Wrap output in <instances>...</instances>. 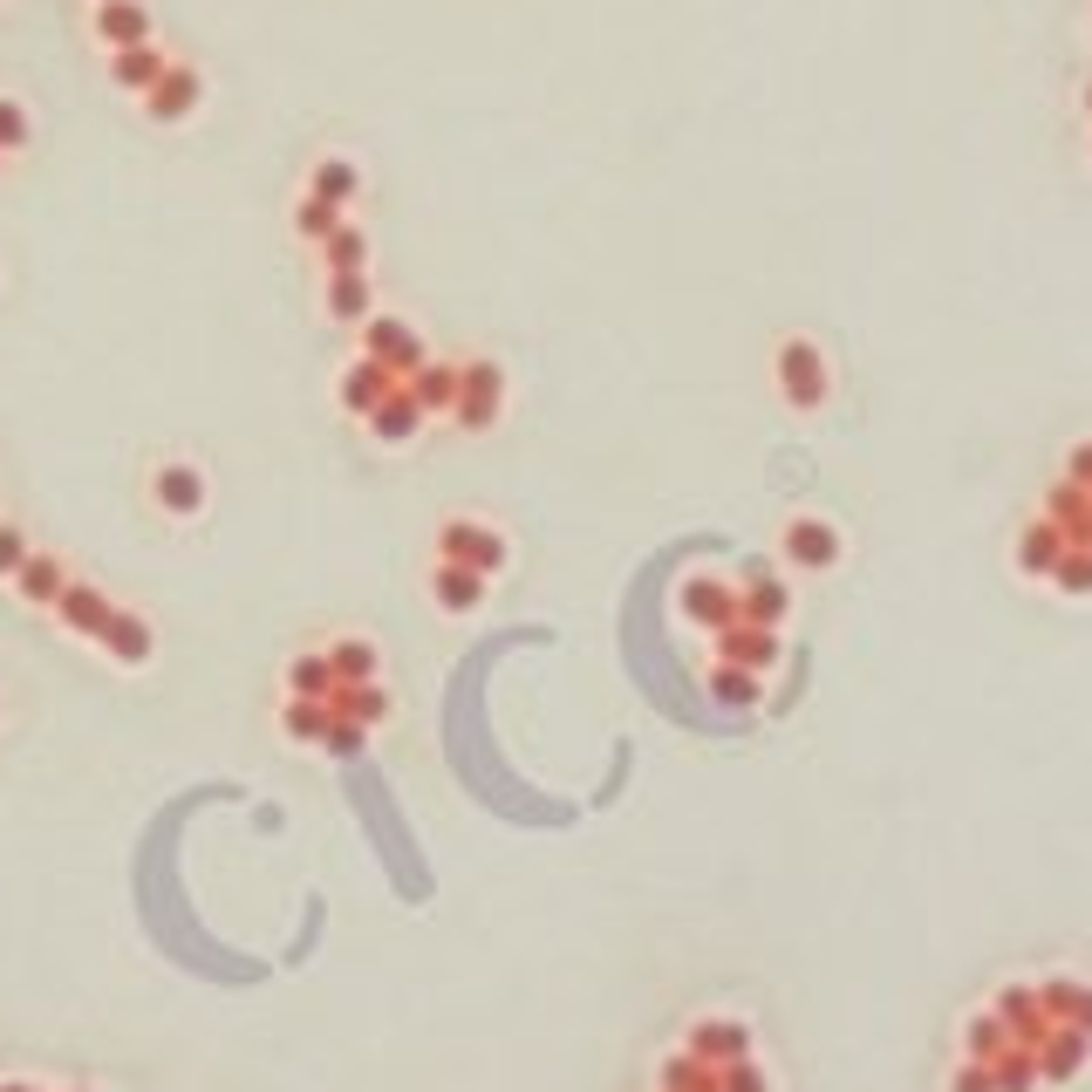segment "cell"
Instances as JSON below:
<instances>
[{
  "label": "cell",
  "mask_w": 1092,
  "mask_h": 1092,
  "mask_svg": "<svg viewBox=\"0 0 1092 1092\" xmlns=\"http://www.w3.org/2000/svg\"><path fill=\"white\" fill-rule=\"evenodd\" d=\"M21 137H28L21 103H8V96H0V151H8V144H21Z\"/></svg>",
  "instance_id": "20"
},
{
  "label": "cell",
  "mask_w": 1092,
  "mask_h": 1092,
  "mask_svg": "<svg viewBox=\"0 0 1092 1092\" xmlns=\"http://www.w3.org/2000/svg\"><path fill=\"white\" fill-rule=\"evenodd\" d=\"M410 397H417V403H451V397H458V376H451V369H423Z\"/></svg>",
  "instance_id": "17"
},
{
  "label": "cell",
  "mask_w": 1092,
  "mask_h": 1092,
  "mask_svg": "<svg viewBox=\"0 0 1092 1092\" xmlns=\"http://www.w3.org/2000/svg\"><path fill=\"white\" fill-rule=\"evenodd\" d=\"M21 560H28V540L14 526H0V573H21Z\"/></svg>",
  "instance_id": "21"
},
{
  "label": "cell",
  "mask_w": 1092,
  "mask_h": 1092,
  "mask_svg": "<svg viewBox=\"0 0 1092 1092\" xmlns=\"http://www.w3.org/2000/svg\"><path fill=\"white\" fill-rule=\"evenodd\" d=\"M109 642H117V656L123 662H144V649H151V635H144L137 622H123V615H109V628H103Z\"/></svg>",
  "instance_id": "14"
},
{
  "label": "cell",
  "mask_w": 1092,
  "mask_h": 1092,
  "mask_svg": "<svg viewBox=\"0 0 1092 1092\" xmlns=\"http://www.w3.org/2000/svg\"><path fill=\"white\" fill-rule=\"evenodd\" d=\"M294 683H301V690H321V683H328V662H301Z\"/></svg>",
  "instance_id": "24"
},
{
  "label": "cell",
  "mask_w": 1092,
  "mask_h": 1092,
  "mask_svg": "<svg viewBox=\"0 0 1092 1092\" xmlns=\"http://www.w3.org/2000/svg\"><path fill=\"white\" fill-rule=\"evenodd\" d=\"M294 731H321V710H314V703H294Z\"/></svg>",
  "instance_id": "25"
},
{
  "label": "cell",
  "mask_w": 1092,
  "mask_h": 1092,
  "mask_svg": "<svg viewBox=\"0 0 1092 1092\" xmlns=\"http://www.w3.org/2000/svg\"><path fill=\"white\" fill-rule=\"evenodd\" d=\"M786 390H792V403H820L826 397V376H820V362H812V348H786Z\"/></svg>",
  "instance_id": "6"
},
{
  "label": "cell",
  "mask_w": 1092,
  "mask_h": 1092,
  "mask_svg": "<svg viewBox=\"0 0 1092 1092\" xmlns=\"http://www.w3.org/2000/svg\"><path fill=\"white\" fill-rule=\"evenodd\" d=\"M21 587L34 601H48V595H62V573H55L48 560H21Z\"/></svg>",
  "instance_id": "18"
},
{
  "label": "cell",
  "mask_w": 1092,
  "mask_h": 1092,
  "mask_svg": "<svg viewBox=\"0 0 1092 1092\" xmlns=\"http://www.w3.org/2000/svg\"><path fill=\"white\" fill-rule=\"evenodd\" d=\"M390 390H397V376H390L383 362H356V369L342 376V397L356 403V410H376V403L390 397Z\"/></svg>",
  "instance_id": "4"
},
{
  "label": "cell",
  "mask_w": 1092,
  "mask_h": 1092,
  "mask_svg": "<svg viewBox=\"0 0 1092 1092\" xmlns=\"http://www.w3.org/2000/svg\"><path fill=\"white\" fill-rule=\"evenodd\" d=\"M192 96H198V83H192V76H164L158 103H151V117H164V123H171V117H184V109H192Z\"/></svg>",
  "instance_id": "12"
},
{
  "label": "cell",
  "mask_w": 1092,
  "mask_h": 1092,
  "mask_svg": "<svg viewBox=\"0 0 1092 1092\" xmlns=\"http://www.w3.org/2000/svg\"><path fill=\"white\" fill-rule=\"evenodd\" d=\"M328 308H335V314H362L369 308L362 273H335V281H328Z\"/></svg>",
  "instance_id": "13"
},
{
  "label": "cell",
  "mask_w": 1092,
  "mask_h": 1092,
  "mask_svg": "<svg viewBox=\"0 0 1092 1092\" xmlns=\"http://www.w3.org/2000/svg\"><path fill=\"white\" fill-rule=\"evenodd\" d=\"M314 192H321V206H335V198L356 192V171H348L342 158H328V164H321V178H314Z\"/></svg>",
  "instance_id": "15"
},
{
  "label": "cell",
  "mask_w": 1092,
  "mask_h": 1092,
  "mask_svg": "<svg viewBox=\"0 0 1092 1092\" xmlns=\"http://www.w3.org/2000/svg\"><path fill=\"white\" fill-rule=\"evenodd\" d=\"M328 260H335V273H356L362 267V239L356 233H328Z\"/></svg>",
  "instance_id": "19"
},
{
  "label": "cell",
  "mask_w": 1092,
  "mask_h": 1092,
  "mask_svg": "<svg viewBox=\"0 0 1092 1092\" xmlns=\"http://www.w3.org/2000/svg\"><path fill=\"white\" fill-rule=\"evenodd\" d=\"M328 670H342V676H369V670H376V649H369V642H342V649L328 656Z\"/></svg>",
  "instance_id": "16"
},
{
  "label": "cell",
  "mask_w": 1092,
  "mask_h": 1092,
  "mask_svg": "<svg viewBox=\"0 0 1092 1092\" xmlns=\"http://www.w3.org/2000/svg\"><path fill=\"white\" fill-rule=\"evenodd\" d=\"M96 28L109 34V42H144V28H151V21H144V8H131V0H103V14H96Z\"/></svg>",
  "instance_id": "8"
},
{
  "label": "cell",
  "mask_w": 1092,
  "mask_h": 1092,
  "mask_svg": "<svg viewBox=\"0 0 1092 1092\" xmlns=\"http://www.w3.org/2000/svg\"><path fill=\"white\" fill-rule=\"evenodd\" d=\"M301 233H335V212L314 198V206H301Z\"/></svg>",
  "instance_id": "22"
},
{
  "label": "cell",
  "mask_w": 1092,
  "mask_h": 1092,
  "mask_svg": "<svg viewBox=\"0 0 1092 1092\" xmlns=\"http://www.w3.org/2000/svg\"><path fill=\"white\" fill-rule=\"evenodd\" d=\"M109 76H117L123 89H144V83H158V76H164V62H158V48H144V42H137V48H123V55H117V69H109Z\"/></svg>",
  "instance_id": "10"
},
{
  "label": "cell",
  "mask_w": 1092,
  "mask_h": 1092,
  "mask_svg": "<svg viewBox=\"0 0 1092 1092\" xmlns=\"http://www.w3.org/2000/svg\"><path fill=\"white\" fill-rule=\"evenodd\" d=\"M478 587H485V581H478L472 567H451V560L437 567V601L458 608V615H465V608H478Z\"/></svg>",
  "instance_id": "9"
},
{
  "label": "cell",
  "mask_w": 1092,
  "mask_h": 1092,
  "mask_svg": "<svg viewBox=\"0 0 1092 1092\" xmlns=\"http://www.w3.org/2000/svg\"><path fill=\"white\" fill-rule=\"evenodd\" d=\"M417 410H423V403H417L410 390H390V397L376 403V410H369V417H376V437H390V444H403V437L417 431Z\"/></svg>",
  "instance_id": "5"
},
{
  "label": "cell",
  "mask_w": 1092,
  "mask_h": 1092,
  "mask_svg": "<svg viewBox=\"0 0 1092 1092\" xmlns=\"http://www.w3.org/2000/svg\"><path fill=\"white\" fill-rule=\"evenodd\" d=\"M437 547H444L451 567H472V573H492L498 560H506V540H498L492 526H472V520H451L437 533Z\"/></svg>",
  "instance_id": "1"
},
{
  "label": "cell",
  "mask_w": 1092,
  "mask_h": 1092,
  "mask_svg": "<svg viewBox=\"0 0 1092 1092\" xmlns=\"http://www.w3.org/2000/svg\"><path fill=\"white\" fill-rule=\"evenodd\" d=\"M786 547H792V560H806V567H826L833 560V533L826 526H812V520H799L786 533Z\"/></svg>",
  "instance_id": "11"
},
{
  "label": "cell",
  "mask_w": 1092,
  "mask_h": 1092,
  "mask_svg": "<svg viewBox=\"0 0 1092 1092\" xmlns=\"http://www.w3.org/2000/svg\"><path fill=\"white\" fill-rule=\"evenodd\" d=\"M158 506L164 512H198L206 506V478H198L192 465H164L158 472Z\"/></svg>",
  "instance_id": "3"
},
{
  "label": "cell",
  "mask_w": 1092,
  "mask_h": 1092,
  "mask_svg": "<svg viewBox=\"0 0 1092 1092\" xmlns=\"http://www.w3.org/2000/svg\"><path fill=\"white\" fill-rule=\"evenodd\" d=\"M62 622H76V628H89V635H103V628H109V608H103L96 587H62Z\"/></svg>",
  "instance_id": "7"
},
{
  "label": "cell",
  "mask_w": 1092,
  "mask_h": 1092,
  "mask_svg": "<svg viewBox=\"0 0 1092 1092\" xmlns=\"http://www.w3.org/2000/svg\"><path fill=\"white\" fill-rule=\"evenodd\" d=\"M492 403H498V369L472 362L465 376H458V417H465V423H492Z\"/></svg>",
  "instance_id": "2"
},
{
  "label": "cell",
  "mask_w": 1092,
  "mask_h": 1092,
  "mask_svg": "<svg viewBox=\"0 0 1092 1092\" xmlns=\"http://www.w3.org/2000/svg\"><path fill=\"white\" fill-rule=\"evenodd\" d=\"M1051 553H1059V540H1051V533H1031V540H1024V567H1045Z\"/></svg>",
  "instance_id": "23"
}]
</instances>
